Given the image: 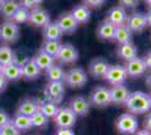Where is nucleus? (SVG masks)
<instances>
[{
	"instance_id": "nucleus-1",
	"label": "nucleus",
	"mask_w": 151,
	"mask_h": 135,
	"mask_svg": "<svg viewBox=\"0 0 151 135\" xmlns=\"http://www.w3.org/2000/svg\"><path fill=\"white\" fill-rule=\"evenodd\" d=\"M126 108L133 115H141L151 109V99L148 94L143 91L130 92L125 101Z\"/></svg>"
},
{
	"instance_id": "nucleus-2",
	"label": "nucleus",
	"mask_w": 151,
	"mask_h": 135,
	"mask_svg": "<svg viewBox=\"0 0 151 135\" xmlns=\"http://www.w3.org/2000/svg\"><path fill=\"white\" fill-rule=\"evenodd\" d=\"M139 127V121L138 118L133 114L125 113L117 118L116 121V129L120 132L121 134L129 135L134 134Z\"/></svg>"
},
{
	"instance_id": "nucleus-3",
	"label": "nucleus",
	"mask_w": 151,
	"mask_h": 135,
	"mask_svg": "<svg viewBox=\"0 0 151 135\" xmlns=\"http://www.w3.org/2000/svg\"><path fill=\"white\" fill-rule=\"evenodd\" d=\"M53 119L58 129H72L77 121V116L70 107H61Z\"/></svg>"
},
{
	"instance_id": "nucleus-4",
	"label": "nucleus",
	"mask_w": 151,
	"mask_h": 135,
	"mask_svg": "<svg viewBox=\"0 0 151 135\" xmlns=\"http://www.w3.org/2000/svg\"><path fill=\"white\" fill-rule=\"evenodd\" d=\"M87 74L81 68H72L65 72L63 82L71 88H81L87 84Z\"/></svg>"
},
{
	"instance_id": "nucleus-5",
	"label": "nucleus",
	"mask_w": 151,
	"mask_h": 135,
	"mask_svg": "<svg viewBox=\"0 0 151 135\" xmlns=\"http://www.w3.org/2000/svg\"><path fill=\"white\" fill-rule=\"evenodd\" d=\"M20 36L19 26L12 20H6L0 25V39L4 43H15Z\"/></svg>"
},
{
	"instance_id": "nucleus-6",
	"label": "nucleus",
	"mask_w": 151,
	"mask_h": 135,
	"mask_svg": "<svg viewBox=\"0 0 151 135\" xmlns=\"http://www.w3.org/2000/svg\"><path fill=\"white\" fill-rule=\"evenodd\" d=\"M46 100L53 101L58 105L61 103L64 95V82L63 81H50L44 90Z\"/></svg>"
},
{
	"instance_id": "nucleus-7",
	"label": "nucleus",
	"mask_w": 151,
	"mask_h": 135,
	"mask_svg": "<svg viewBox=\"0 0 151 135\" xmlns=\"http://www.w3.org/2000/svg\"><path fill=\"white\" fill-rule=\"evenodd\" d=\"M105 79L107 82L113 86H117V84H123L127 79V73H126L125 66L121 64L109 65L107 73L105 74Z\"/></svg>"
},
{
	"instance_id": "nucleus-8",
	"label": "nucleus",
	"mask_w": 151,
	"mask_h": 135,
	"mask_svg": "<svg viewBox=\"0 0 151 135\" xmlns=\"http://www.w3.org/2000/svg\"><path fill=\"white\" fill-rule=\"evenodd\" d=\"M78 58H79L78 50L72 44L65 43V44H61L55 60L62 64H71V63H75Z\"/></svg>"
},
{
	"instance_id": "nucleus-9",
	"label": "nucleus",
	"mask_w": 151,
	"mask_h": 135,
	"mask_svg": "<svg viewBox=\"0 0 151 135\" xmlns=\"http://www.w3.org/2000/svg\"><path fill=\"white\" fill-rule=\"evenodd\" d=\"M89 103L96 107H106L111 104V96H109V89L106 87H96L90 96H89Z\"/></svg>"
},
{
	"instance_id": "nucleus-10",
	"label": "nucleus",
	"mask_w": 151,
	"mask_h": 135,
	"mask_svg": "<svg viewBox=\"0 0 151 135\" xmlns=\"http://www.w3.org/2000/svg\"><path fill=\"white\" fill-rule=\"evenodd\" d=\"M27 23L35 27H45L50 23V14L40 7L32 9L29 10V17Z\"/></svg>"
},
{
	"instance_id": "nucleus-11",
	"label": "nucleus",
	"mask_w": 151,
	"mask_h": 135,
	"mask_svg": "<svg viewBox=\"0 0 151 135\" xmlns=\"http://www.w3.org/2000/svg\"><path fill=\"white\" fill-rule=\"evenodd\" d=\"M90 103L88 99H86L83 96H77L71 99L70 101V108L76 114V116L85 117L89 114L90 110Z\"/></svg>"
},
{
	"instance_id": "nucleus-12",
	"label": "nucleus",
	"mask_w": 151,
	"mask_h": 135,
	"mask_svg": "<svg viewBox=\"0 0 151 135\" xmlns=\"http://www.w3.org/2000/svg\"><path fill=\"white\" fill-rule=\"evenodd\" d=\"M131 32L141 33L147 27V18L143 13H133L127 17L125 24Z\"/></svg>"
},
{
	"instance_id": "nucleus-13",
	"label": "nucleus",
	"mask_w": 151,
	"mask_h": 135,
	"mask_svg": "<svg viewBox=\"0 0 151 135\" xmlns=\"http://www.w3.org/2000/svg\"><path fill=\"white\" fill-rule=\"evenodd\" d=\"M55 23L60 27V29L62 31V33H65V34L73 33L77 29V27H78V23L76 21V19L72 17L71 13H69V11L61 14L58 17Z\"/></svg>"
},
{
	"instance_id": "nucleus-14",
	"label": "nucleus",
	"mask_w": 151,
	"mask_h": 135,
	"mask_svg": "<svg viewBox=\"0 0 151 135\" xmlns=\"http://www.w3.org/2000/svg\"><path fill=\"white\" fill-rule=\"evenodd\" d=\"M125 70L127 73V77L131 78H139L143 76L147 71V66L145 64L143 59L135 58L129 61L125 65Z\"/></svg>"
},
{
	"instance_id": "nucleus-15",
	"label": "nucleus",
	"mask_w": 151,
	"mask_h": 135,
	"mask_svg": "<svg viewBox=\"0 0 151 135\" xmlns=\"http://www.w3.org/2000/svg\"><path fill=\"white\" fill-rule=\"evenodd\" d=\"M107 20H108L111 24H113L115 27L125 25L126 20H127V14H126L125 8L122 6H117V7L112 8V9L108 11Z\"/></svg>"
},
{
	"instance_id": "nucleus-16",
	"label": "nucleus",
	"mask_w": 151,
	"mask_h": 135,
	"mask_svg": "<svg viewBox=\"0 0 151 135\" xmlns=\"http://www.w3.org/2000/svg\"><path fill=\"white\" fill-rule=\"evenodd\" d=\"M109 68V63L101 58L94 59L89 64V73L95 78H104Z\"/></svg>"
},
{
	"instance_id": "nucleus-17",
	"label": "nucleus",
	"mask_w": 151,
	"mask_h": 135,
	"mask_svg": "<svg viewBox=\"0 0 151 135\" xmlns=\"http://www.w3.org/2000/svg\"><path fill=\"white\" fill-rule=\"evenodd\" d=\"M130 95V91L123 84L113 86L112 89H109V96H111V103L114 104H125L127 97Z\"/></svg>"
},
{
	"instance_id": "nucleus-18",
	"label": "nucleus",
	"mask_w": 151,
	"mask_h": 135,
	"mask_svg": "<svg viewBox=\"0 0 151 135\" xmlns=\"http://www.w3.org/2000/svg\"><path fill=\"white\" fill-rule=\"evenodd\" d=\"M38 106L40 105H38L37 100H35L33 98H25L19 103L17 113L31 117L38 110Z\"/></svg>"
},
{
	"instance_id": "nucleus-19",
	"label": "nucleus",
	"mask_w": 151,
	"mask_h": 135,
	"mask_svg": "<svg viewBox=\"0 0 151 135\" xmlns=\"http://www.w3.org/2000/svg\"><path fill=\"white\" fill-rule=\"evenodd\" d=\"M72 17L76 19L78 24H86L90 19V8H88L85 5H77L72 8V10L70 11Z\"/></svg>"
},
{
	"instance_id": "nucleus-20",
	"label": "nucleus",
	"mask_w": 151,
	"mask_h": 135,
	"mask_svg": "<svg viewBox=\"0 0 151 135\" xmlns=\"http://www.w3.org/2000/svg\"><path fill=\"white\" fill-rule=\"evenodd\" d=\"M33 60H34V62L36 63V65H37L38 69L41 71L49 70L51 66L54 64V61H55V59L53 56H51L47 53L41 51V50L35 54Z\"/></svg>"
},
{
	"instance_id": "nucleus-21",
	"label": "nucleus",
	"mask_w": 151,
	"mask_h": 135,
	"mask_svg": "<svg viewBox=\"0 0 151 135\" xmlns=\"http://www.w3.org/2000/svg\"><path fill=\"white\" fill-rule=\"evenodd\" d=\"M22 71H23V78L28 81L37 79L41 74V70L38 69L33 59H28V61L22 66Z\"/></svg>"
},
{
	"instance_id": "nucleus-22",
	"label": "nucleus",
	"mask_w": 151,
	"mask_h": 135,
	"mask_svg": "<svg viewBox=\"0 0 151 135\" xmlns=\"http://www.w3.org/2000/svg\"><path fill=\"white\" fill-rule=\"evenodd\" d=\"M117 55L121 59L125 60L126 62H129L133 59L138 58V49L132 42H130V43L121 45L117 50Z\"/></svg>"
},
{
	"instance_id": "nucleus-23",
	"label": "nucleus",
	"mask_w": 151,
	"mask_h": 135,
	"mask_svg": "<svg viewBox=\"0 0 151 135\" xmlns=\"http://www.w3.org/2000/svg\"><path fill=\"white\" fill-rule=\"evenodd\" d=\"M2 76L5 77L7 81H17V80L23 78L22 66L15 64V63H10V64L6 65V66H4Z\"/></svg>"
},
{
	"instance_id": "nucleus-24",
	"label": "nucleus",
	"mask_w": 151,
	"mask_h": 135,
	"mask_svg": "<svg viewBox=\"0 0 151 135\" xmlns=\"http://www.w3.org/2000/svg\"><path fill=\"white\" fill-rule=\"evenodd\" d=\"M62 31L60 29V27L58 24L54 23H49L47 25L43 27V36L46 41H60L62 37Z\"/></svg>"
},
{
	"instance_id": "nucleus-25",
	"label": "nucleus",
	"mask_w": 151,
	"mask_h": 135,
	"mask_svg": "<svg viewBox=\"0 0 151 135\" xmlns=\"http://www.w3.org/2000/svg\"><path fill=\"white\" fill-rule=\"evenodd\" d=\"M115 26L111 24L108 20H104L101 23L98 29H97V36L101 39H106V41H111L114 39V34H115Z\"/></svg>"
},
{
	"instance_id": "nucleus-26",
	"label": "nucleus",
	"mask_w": 151,
	"mask_h": 135,
	"mask_svg": "<svg viewBox=\"0 0 151 135\" xmlns=\"http://www.w3.org/2000/svg\"><path fill=\"white\" fill-rule=\"evenodd\" d=\"M19 6H20V4L17 0H4L0 5V14L5 18L10 19L15 11L19 8Z\"/></svg>"
},
{
	"instance_id": "nucleus-27",
	"label": "nucleus",
	"mask_w": 151,
	"mask_h": 135,
	"mask_svg": "<svg viewBox=\"0 0 151 135\" xmlns=\"http://www.w3.org/2000/svg\"><path fill=\"white\" fill-rule=\"evenodd\" d=\"M10 122L14 124V126L18 129L19 132L22 131H28L31 129L33 126H32V122H31V117L25 115H22V114H18L16 113L15 115L13 116V118L10 119Z\"/></svg>"
},
{
	"instance_id": "nucleus-28",
	"label": "nucleus",
	"mask_w": 151,
	"mask_h": 135,
	"mask_svg": "<svg viewBox=\"0 0 151 135\" xmlns=\"http://www.w3.org/2000/svg\"><path fill=\"white\" fill-rule=\"evenodd\" d=\"M114 39L121 45L126 44V43H130L131 39H132V32L129 29V27H127L126 25L117 26V27L115 28Z\"/></svg>"
},
{
	"instance_id": "nucleus-29",
	"label": "nucleus",
	"mask_w": 151,
	"mask_h": 135,
	"mask_svg": "<svg viewBox=\"0 0 151 135\" xmlns=\"http://www.w3.org/2000/svg\"><path fill=\"white\" fill-rule=\"evenodd\" d=\"M38 110L46 117V118H54V116L57 115L59 107L55 103L50 101V100H45L43 103H38Z\"/></svg>"
},
{
	"instance_id": "nucleus-30",
	"label": "nucleus",
	"mask_w": 151,
	"mask_h": 135,
	"mask_svg": "<svg viewBox=\"0 0 151 135\" xmlns=\"http://www.w3.org/2000/svg\"><path fill=\"white\" fill-rule=\"evenodd\" d=\"M46 72V79L50 81H63L65 77V71L59 64H53Z\"/></svg>"
},
{
	"instance_id": "nucleus-31",
	"label": "nucleus",
	"mask_w": 151,
	"mask_h": 135,
	"mask_svg": "<svg viewBox=\"0 0 151 135\" xmlns=\"http://www.w3.org/2000/svg\"><path fill=\"white\" fill-rule=\"evenodd\" d=\"M14 50L8 45H1L0 46V64L6 66L14 62Z\"/></svg>"
},
{
	"instance_id": "nucleus-32",
	"label": "nucleus",
	"mask_w": 151,
	"mask_h": 135,
	"mask_svg": "<svg viewBox=\"0 0 151 135\" xmlns=\"http://www.w3.org/2000/svg\"><path fill=\"white\" fill-rule=\"evenodd\" d=\"M60 47H61L60 42H58V41H46L45 39L44 42L42 43L41 51L47 53L49 55H51V56H53V58L55 59V56H57L58 53H59Z\"/></svg>"
},
{
	"instance_id": "nucleus-33",
	"label": "nucleus",
	"mask_w": 151,
	"mask_h": 135,
	"mask_svg": "<svg viewBox=\"0 0 151 135\" xmlns=\"http://www.w3.org/2000/svg\"><path fill=\"white\" fill-rule=\"evenodd\" d=\"M28 17H29V10H28L27 8H25V7L19 6V8L13 15V17L8 20H12L13 23L19 25V24L27 23V21H28Z\"/></svg>"
},
{
	"instance_id": "nucleus-34",
	"label": "nucleus",
	"mask_w": 151,
	"mask_h": 135,
	"mask_svg": "<svg viewBox=\"0 0 151 135\" xmlns=\"http://www.w3.org/2000/svg\"><path fill=\"white\" fill-rule=\"evenodd\" d=\"M31 122L33 127L37 129H44L49 125V118H46L40 110H37L34 115L31 116Z\"/></svg>"
},
{
	"instance_id": "nucleus-35",
	"label": "nucleus",
	"mask_w": 151,
	"mask_h": 135,
	"mask_svg": "<svg viewBox=\"0 0 151 135\" xmlns=\"http://www.w3.org/2000/svg\"><path fill=\"white\" fill-rule=\"evenodd\" d=\"M0 132H1V135H20V132L14 126L12 122L7 123L6 125L0 127Z\"/></svg>"
},
{
	"instance_id": "nucleus-36",
	"label": "nucleus",
	"mask_w": 151,
	"mask_h": 135,
	"mask_svg": "<svg viewBox=\"0 0 151 135\" xmlns=\"http://www.w3.org/2000/svg\"><path fill=\"white\" fill-rule=\"evenodd\" d=\"M44 0H20V6L25 7L28 10H32V9H35V8H38L40 5L43 2Z\"/></svg>"
},
{
	"instance_id": "nucleus-37",
	"label": "nucleus",
	"mask_w": 151,
	"mask_h": 135,
	"mask_svg": "<svg viewBox=\"0 0 151 135\" xmlns=\"http://www.w3.org/2000/svg\"><path fill=\"white\" fill-rule=\"evenodd\" d=\"M106 0H83L85 6H87L88 8H98L101 7L105 4Z\"/></svg>"
},
{
	"instance_id": "nucleus-38",
	"label": "nucleus",
	"mask_w": 151,
	"mask_h": 135,
	"mask_svg": "<svg viewBox=\"0 0 151 135\" xmlns=\"http://www.w3.org/2000/svg\"><path fill=\"white\" fill-rule=\"evenodd\" d=\"M9 122H10V117L8 115V113L0 109V127H2L4 125H6L7 123Z\"/></svg>"
},
{
	"instance_id": "nucleus-39",
	"label": "nucleus",
	"mask_w": 151,
	"mask_h": 135,
	"mask_svg": "<svg viewBox=\"0 0 151 135\" xmlns=\"http://www.w3.org/2000/svg\"><path fill=\"white\" fill-rule=\"evenodd\" d=\"M122 7H126V8H134L138 6L139 0H120Z\"/></svg>"
},
{
	"instance_id": "nucleus-40",
	"label": "nucleus",
	"mask_w": 151,
	"mask_h": 135,
	"mask_svg": "<svg viewBox=\"0 0 151 135\" xmlns=\"http://www.w3.org/2000/svg\"><path fill=\"white\" fill-rule=\"evenodd\" d=\"M55 135H76L72 129H58Z\"/></svg>"
},
{
	"instance_id": "nucleus-41",
	"label": "nucleus",
	"mask_w": 151,
	"mask_h": 135,
	"mask_svg": "<svg viewBox=\"0 0 151 135\" xmlns=\"http://www.w3.org/2000/svg\"><path fill=\"white\" fill-rule=\"evenodd\" d=\"M143 126H145V129H147V131H150V132H151V113H149V114L145 117Z\"/></svg>"
},
{
	"instance_id": "nucleus-42",
	"label": "nucleus",
	"mask_w": 151,
	"mask_h": 135,
	"mask_svg": "<svg viewBox=\"0 0 151 135\" xmlns=\"http://www.w3.org/2000/svg\"><path fill=\"white\" fill-rule=\"evenodd\" d=\"M7 84H8V81H7L5 77L1 74L0 76V92H2V91H5L7 88Z\"/></svg>"
},
{
	"instance_id": "nucleus-43",
	"label": "nucleus",
	"mask_w": 151,
	"mask_h": 135,
	"mask_svg": "<svg viewBox=\"0 0 151 135\" xmlns=\"http://www.w3.org/2000/svg\"><path fill=\"white\" fill-rule=\"evenodd\" d=\"M143 61H145V66H147V69H148V68L151 69V52H149L145 58H143Z\"/></svg>"
},
{
	"instance_id": "nucleus-44",
	"label": "nucleus",
	"mask_w": 151,
	"mask_h": 135,
	"mask_svg": "<svg viewBox=\"0 0 151 135\" xmlns=\"http://www.w3.org/2000/svg\"><path fill=\"white\" fill-rule=\"evenodd\" d=\"M133 135H151V132L143 129H140V131H137Z\"/></svg>"
},
{
	"instance_id": "nucleus-45",
	"label": "nucleus",
	"mask_w": 151,
	"mask_h": 135,
	"mask_svg": "<svg viewBox=\"0 0 151 135\" xmlns=\"http://www.w3.org/2000/svg\"><path fill=\"white\" fill-rule=\"evenodd\" d=\"M145 18H147V25L151 27V8L149 9V11L145 14Z\"/></svg>"
},
{
	"instance_id": "nucleus-46",
	"label": "nucleus",
	"mask_w": 151,
	"mask_h": 135,
	"mask_svg": "<svg viewBox=\"0 0 151 135\" xmlns=\"http://www.w3.org/2000/svg\"><path fill=\"white\" fill-rule=\"evenodd\" d=\"M147 84H148L151 87V73L149 74V77L147 78Z\"/></svg>"
},
{
	"instance_id": "nucleus-47",
	"label": "nucleus",
	"mask_w": 151,
	"mask_h": 135,
	"mask_svg": "<svg viewBox=\"0 0 151 135\" xmlns=\"http://www.w3.org/2000/svg\"><path fill=\"white\" fill-rule=\"evenodd\" d=\"M2 71H4V65L0 64V76L2 74Z\"/></svg>"
},
{
	"instance_id": "nucleus-48",
	"label": "nucleus",
	"mask_w": 151,
	"mask_h": 135,
	"mask_svg": "<svg viewBox=\"0 0 151 135\" xmlns=\"http://www.w3.org/2000/svg\"><path fill=\"white\" fill-rule=\"evenodd\" d=\"M145 1L149 5V6H151V0H145Z\"/></svg>"
},
{
	"instance_id": "nucleus-49",
	"label": "nucleus",
	"mask_w": 151,
	"mask_h": 135,
	"mask_svg": "<svg viewBox=\"0 0 151 135\" xmlns=\"http://www.w3.org/2000/svg\"><path fill=\"white\" fill-rule=\"evenodd\" d=\"M2 1H4V0H0V5H1V2H2Z\"/></svg>"
},
{
	"instance_id": "nucleus-50",
	"label": "nucleus",
	"mask_w": 151,
	"mask_h": 135,
	"mask_svg": "<svg viewBox=\"0 0 151 135\" xmlns=\"http://www.w3.org/2000/svg\"><path fill=\"white\" fill-rule=\"evenodd\" d=\"M149 96H150V99H151V94H150V95H149Z\"/></svg>"
},
{
	"instance_id": "nucleus-51",
	"label": "nucleus",
	"mask_w": 151,
	"mask_h": 135,
	"mask_svg": "<svg viewBox=\"0 0 151 135\" xmlns=\"http://www.w3.org/2000/svg\"><path fill=\"white\" fill-rule=\"evenodd\" d=\"M0 135H1V132H0Z\"/></svg>"
}]
</instances>
